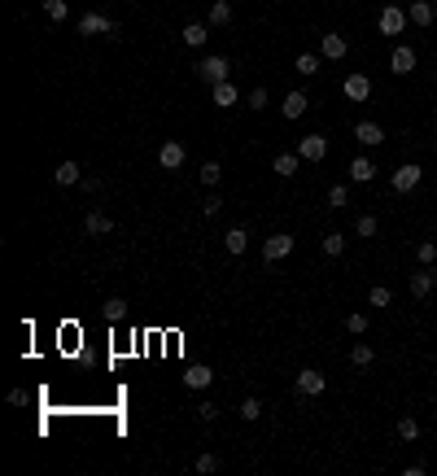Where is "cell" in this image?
I'll list each match as a JSON object with an SVG mask.
<instances>
[{
    "label": "cell",
    "instance_id": "cell-26",
    "mask_svg": "<svg viewBox=\"0 0 437 476\" xmlns=\"http://www.w3.org/2000/svg\"><path fill=\"white\" fill-rule=\"evenodd\" d=\"M372 359H376L372 345H363V341H354V345H350V363H354V367H372Z\"/></svg>",
    "mask_w": 437,
    "mask_h": 476
},
{
    "label": "cell",
    "instance_id": "cell-25",
    "mask_svg": "<svg viewBox=\"0 0 437 476\" xmlns=\"http://www.w3.org/2000/svg\"><path fill=\"white\" fill-rule=\"evenodd\" d=\"M280 110H285V118H302L306 114V92H289Z\"/></svg>",
    "mask_w": 437,
    "mask_h": 476
},
{
    "label": "cell",
    "instance_id": "cell-40",
    "mask_svg": "<svg viewBox=\"0 0 437 476\" xmlns=\"http://www.w3.org/2000/svg\"><path fill=\"white\" fill-rule=\"evenodd\" d=\"M219 210H223V201H219V197H206V201H202V214H206V219H215Z\"/></svg>",
    "mask_w": 437,
    "mask_h": 476
},
{
    "label": "cell",
    "instance_id": "cell-14",
    "mask_svg": "<svg viewBox=\"0 0 437 476\" xmlns=\"http://www.w3.org/2000/svg\"><path fill=\"white\" fill-rule=\"evenodd\" d=\"M433 284H437V271H416V276H411V297H429L433 293Z\"/></svg>",
    "mask_w": 437,
    "mask_h": 476
},
{
    "label": "cell",
    "instance_id": "cell-3",
    "mask_svg": "<svg viewBox=\"0 0 437 476\" xmlns=\"http://www.w3.org/2000/svg\"><path fill=\"white\" fill-rule=\"evenodd\" d=\"M407 9H398V5H385L381 9V18H376V27H381V35H403V27H407Z\"/></svg>",
    "mask_w": 437,
    "mask_h": 476
},
{
    "label": "cell",
    "instance_id": "cell-31",
    "mask_svg": "<svg viewBox=\"0 0 437 476\" xmlns=\"http://www.w3.org/2000/svg\"><path fill=\"white\" fill-rule=\"evenodd\" d=\"M44 14H49L53 22H66V14H70V5H66V0H44Z\"/></svg>",
    "mask_w": 437,
    "mask_h": 476
},
{
    "label": "cell",
    "instance_id": "cell-27",
    "mask_svg": "<svg viewBox=\"0 0 437 476\" xmlns=\"http://www.w3.org/2000/svg\"><path fill=\"white\" fill-rule=\"evenodd\" d=\"M293 70H298V75H320V53H302L298 62H293Z\"/></svg>",
    "mask_w": 437,
    "mask_h": 476
},
{
    "label": "cell",
    "instance_id": "cell-4",
    "mask_svg": "<svg viewBox=\"0 0 437 476\" xmlns=\"http://www.w3.org/2000/svg\"><path fill=\"white\" fill-rule=\"evenodd\" d=\"M324 389H328L324 372H315V367H302V372H298V394L302 398H320Z\"/></svg>",
    "mask_w": 437,
    "mask_h": 476
},
{
    "label": "cell",
    "instance_id": "cell-30",
    "mask_svg": "<svg viewBox=\"0 0 437 476\" xmlns=\"http://www.w3.org/2000/svg\"><path fill=\"white\" fill-rule=\"evenodd\" d=\"M398 437H403V442H416V437H420V420L403 415V420H398Z\"/></svg>",
    "mask_w": 437,
    "mask_h": 476
},
{
    "label": "cell",
    "instance_id": "cell-23",
    "mask_svg": "<svg viewBox=\"0 0 437 476\" xmlns=\"http://www.w3.org/2000/svg\"><path fill=\"white\" fill-rule=\"evenodd\" d=\"M368 302L376 306V311H389V306H394V289H385V284H372V289H368Z\"/></svg>",
    "mask_w": 437,
    "mask_h": 476
},
{
    "label": "cell",
    "instance_id": "cell-36",
    "mask_svg": "<svg viewBox=\"0 0 437 476\" xmlns=\"http://www.w3.org/2000/svg\"><path fill=\"white\" fill-rule=\"evenodd\" d=\"M202 476H210V472H219V455H197V463H193Z\"/></svg>",
    "mask_w": 437,
    "mask_h": 476
},
{
    "label": "cell",
    "instance_id": "cell-9",
    "mask_svg": "<svg viewBox=\"0 0 437 476\" xmlns=\"http://www.w3.org/2000/svg\"><path fill=\"white\" fill-rule=\"evenodd\" d=\"M184 158H188V149L180 145V140H167V145L158 149V162L167 166V171H180V166H184Z\"/></svg>",
    "mask_w": 437,
    "mask_h": 476
},
{
    "label": "cell",
    "instance_id": "cell-7",
    "mask_svg": "<svg viewBox=\"0 0 437 476\" xmlns=\"http://www.w3.org/2000/svg\"><path fill=\"white\" fill-rule=\"evenodd\" d=\"M354 140L368 145V149H376V145H385V127L372 123V118H363V123H354Z\"/></svg>",
    "mask_w": 437,
    "mask_h": 476
},
{
    "label": "cell",
    "instance_id": "cell-18",
    "mask_svg": "<svg viewBox=\"0 0 437 476\" xmlns=\"http://www.w3.org/2000/svg\"><path fill=\"white\" fill-rule=\"evenodd\" d=\"M350 180H354V184H372V180H376V166H372L368 158H354V162H350Z\"/></svg>",
    "mask_w": 437,
    "mask_h": 476
},
{
    "label": "cell",
    "instance_id": "cell-6",
    "mask_svg": "<svg viewBox=\"0 0 437 476\" xmlns=\"http://www.w3.org/2000/svg\"><path fill=\"white\" fill-rule=\"evenodd\" d=\"M298 158L302 162H324L328 158V140L324 136H302L298 140Z\"/></svg>",
    "mask_w": 437,
    "mask_h": 476
},
{
    "label": "cell",
    "instance_id": "cell-37",
    "mask_svg": "<svg viewBox=\"0 0 437 476\" xmlns=\"http://www.w3.org/2000/svg\"><path fill=\"white\" fill-rule=\"evenodd\" d=\"M258 415H263V402H258V398H245V402H241V420H258Z\"/></svg>",
    "mask_w": 437,
    "mask_h": 476
},
{
    "label": "cell",
    "instance_id": "cell-12",
    "mask_svg": "<svg viewBox=\"0 0 437 476\" xmlns=\"http://www.w3.org/2000/svg\"><path fill=\"white\" fill-rule=\"evenodd\" d=\"M79 31H84V35H110L114 22L105 18V14H84V18H79Z\"/></svg>",
    "mask_w": 437,
    "mask_h": 476
},
{
    "label": "cell",
    "instance_id": "cell-24",
    "mask_svg": "<svg viewBox=\"0 0 437 476\" xmlns=\"http://www.w3.org/2000/svg\"><path fill=\"white\" fill-rule=\"evenodd\" d=\"M210 27H232V5L228 0H215V5H210Z\"/></svg>",
    "mask_w": 437,
    "mask_h": 476
},
{
    "label": "cell",
    "instance_id": "cell-16",
    "mask_svg": "<svg viewBox=\"0 0 437 476\" xmlns=\"http://www.w3.org/2000/svg\"><path fill=\"white\" fill-rule=\"evenodd\" d=\"M223 245H228V254H232V258H241L245 249H250V232H245V228H232L228 236H223Z\"/></svg>",
    "mask_w": 437,
    "mask_h": 476
},
{
    "label": "cell",
    "instance_id": "cell-22",
    "mask_svg": "<svg viewBox=\"0 0 437 476\" xmlns=\"http://www.w3.org/2000/svg\"><path fill=\"white\" fill-rule=\"evenodd\" d=\"M298 153H276V162H271V171H276V175H285V180H289V175H298Z\"/></svg>",
    "mask_w": 437,
    "mask_h": 476
},
{
    "label": "cell",
    "instance_id": "cell-21",
    "mask_svg": "<svg viewBox=\"0 0 437 476\" xmlns=\"http://www.w3.org/2000/svg\"><path fill=\"white\" fill-rule=\"evenodd\" d=\"M180 40L188 44V49H202V44L210 40V35H206V27H202V22H188V27L180 31Z\"/></svg>",
    "mask_w": 437,
    "mask_h": 476
},
{
    "label": "cell",
    "instance_id": "cell-35",
    "mask_svg": "<svg viewBox=\"0 0 437 476\" xmlns=\"http://www.w3.org/2000/svg\"><path fill=\"white\" fill-rule=\"evenodd\" d=\"M354 232L368 241V236H376V214H359V223H354Z\"/></svg>",
    "mask_w": 437,
    "mask_h": 476
},
{
    "label": "cell",
    "instance_id": "cell-39",
    "mask_svg": "<svg viewBox=\"0 0 437 476\" xmlns=\"http://www.w3.org/2000/svg\"><path fill=\"white\" fill-rule=\"evenodd\" d=\"M245 105H250V110H267V88H254L250 97H245Z\"/></svg>",
    "mask_w": 437,
    "mask_h": 476
},
{
    "label": "cell",
    "instance_id": "cell-45",
    "mask_svg": "<svg viewBox=\"0 0 437 476\" xmlns=\"http://www.w3.org/2000/svg\"><path fill=\"white\" fill-rule=\"evenodd\" d=\"M433 149H437V140H433Z\"/></svg>",
    "mask_w": 437,
    "mask_h": 476
},
{
    "label": "cell",
    "instance_id": "cell-10",
    "mask_svg": "<svg viewBox=\"0 0 437 476\" xmlns=\"http://www.w3.org/2000/svg\"><path fill=\"white\" fill-rule=\"evenodd\" d=\"M389 70H394V75H411V70H416V49L398 44V49L389 53Z\"/></svg>",
    "mask_w": 437,
    "mask_h": 476
},
{
    "label": "cell",
    "instance_id": "cell-19",
    "mask_svg": "<svg viewBox=\"0 0 437 476\" xmlns=\"http://www.w3.org/2000/svg\"><path fill=\"white\" fill-rule=\"evenodd\" d=\"M84 228L92 236H105V232H114V219H110V214H101V210H92L88 219H84Z\"/></svg>",
    "mask_w": 437,
    "mask_h": 476
},
{
    "label": "cell",
    "instance_id": "cell-28",
    "mask_svg": "<svg viewBox=\"0 0 437 476\" xmlns=\"http://www.w3.org/2000/svg\"><path fill=\"white\" fill-rule=\"evenodd\" d=\"M328 206H333V210H346V206H350V188H346V184H333V188H328Z\"/></svg>",
    "mask_w": 437,
    "mask_h": 476
},
{
    "label": "cell",
    "instance_id": "cell-43",
    "mask_svg": "<svg viewBox=\"0 0 437 476\" xmlns=\"http://www.w3.org/2000/svg\"><path fill=\"white\" fill-rule=\"evenodd\" d=\"M9 402H14V407H27V389H9Z\"/></svg>",
    "mask_w": 437,
    "mask_h": 476
},
{
    "label": "cell",
    "instance_id": "cell-46",
    "mask_svg": "<svg viewBox=\"0 0 437 476\" xmlns=\"http://www.w3.org/2000/svg\"><path fill=\"white\" fill-rule=\"evenodd\" d=\"M433 267H437V263H433Z\"/></svg>",
    "mask_w": 437,
    "mask_h": 476
},
{
    "label": "cell",
    "instance_id": "cell-42",
    "mask_svg": "<svg viewBox=\"0 0 437 476\" xmlns=\"http://www.w3.org/2000/svg\"><path fill=\"white\" fill-rule=\"evenodd\" d=\"M215 415H219V411L210 407V402H202V407H197V420H202V424H210V420H215Z\"/></svg>",
    "mask_w": 437,
    "mask_h": 476
},
{
    "label": "cell",
    "instance_id": "cell-38",
    "mask_svg": "<svg viewBox=\"0 0 437 476\" xmlns=\"http://www.w3.org/2000/svg\"><path fill=\"white\" fill-rule=\"evenodd\" d=\"M346 332L363 337V332H368V315H346Z\"/></svg>",
    "mask_w": 437,
    "mask_h": 476
},
{
    "label": "cell",
    "instance_id": "cell-5",
    "mask_svg": "<svg viewBox=\"0 0 437 476\" xmlns=\"http://www.w3.org/2000/svg\"><path fill=\"white\" fill-rule=\"evenodd\" d=\"M289 254H293V236L289 232H276V236L263 241V258L267 263H280V258H289Z\"/></svg>",
    "mask_w": 437,
    "mask_h": 476
},
{
    "label": "cell",
    "instance_id": "cell-20",
    "mask_svg": "<svg viewBox=\"0 0 437 476\" xmlns=\"http://www.w3.org/2000/svg\"><path fill=\"white\" fill-rule=\"evenodd\" d=\"M210 101L223 105V110H228V105H236V83H232V79H228V83H215V88H210Z\"/></svg>",
    "mask_w": 437,
    "mask_h": 476
},
{
    "label": "cell",
    "instance_id": "cell-1",
    "mask_svg": "<svg viewBox=\"0 0 437 476\" xmlns=\"http://www.w3.org/2000/svg\"><path fill=\"white\" fill-rule=\"evenodd\" d=\"M193 70H197V79H202V83H210V88H215V83H228V75H232L228 57H202Z\"/></svg>",
    "mask_w": 437,
    "mask_h": 476
},
{
    "label": "cell",
    "instance_id": "cell-8",
    "mask_svg": "<svg viewBox=\"0 0 437 476\" xmlns=\"http://www.w3.org/2000/svg\"><path fill=\"white\" fill-rule=\"evenodd\" d=\"M341 92H346V101H368L372 97V79L368 75H346Z\"/></svg>",
    "mask_w": 437,
    "mask_h": 476
},
{
    "label": "cell",
    "instance_id": "cell-41",
    "mask_svg": "<svg viewBox=\"0 0 437 476\" xmlns=\"http://www.w3.org/2000/svg\"><path fill=\"white\" fill-rule=\"evenodd\" d=\"M79 188H84V193H92V197H97V193H101V180H97V175H88V180H79Z\"/></svg>",
    "mask_w": 437,
    "mask_h": 476
},
{
    "label": "cell",
    "instance_id": "cell-17",
    "mask_svg": "<svg viewBox=\"0 0 437 476\" xmlns=\"http://www.w3.org/2000/svg\"><path fill=\"white\" fill-rule=\"evenodd\" d=\"M53 180L62 184V188H75L79 180H84V171H79V162H62V166H57V175H53Z\"/></svg>",
    "mask_w": 437,
    "mask_h": 476
},
{
    "label": "cell",
    "instance_id": "cell-2",
    "mask_svg": "<svg viewBox=\"0 0 437 476\" xmlns=\"http://www.w3.org/2000/svg\"><path fill=\"white\" fill-rule=\"evenodd\" d=\"M420 180H424V171H420V166H416V162H403L394 175H389V188H394V193H416Z\"/></svg>",
    "mask_w": 437,
    "mask_h": 476
},
{
    "label": "cell",
    "instance_id": "cell-32",
    "mask_svg": "<svg viewBox=\"0 0 437 476\" xmlns=\"http://www.w3.org/2000/svg\"><path fill=\"white\" fill-rule=\"evenodd\" d=\"M123 315H127V302H123V297H110V302H105V319H110V324H118Z\"/></svg>",
    "mask_w": 437,
    "mask_h": 476
},
{
    "label": "cell",
    "instance_id": "cell-11",
    "mask_svg": "<svg viewBox=\"0 0 437 476\" xmlns=\"http://www.w3.org/2000/svg\"><path fill=\"white\" fill-rule=\"evenodd\" d=\"M346 53H350L346 35H324V40H320V57H328V62H341Z\"/></svg>",
    "mask_w": 437,
    "mask_h": 476
},
{
    "label": "cell",
    "instance_id": "cell-13",
    "mask_svg": "<svg viewBox=\"0 0 437 476\" xmlns=\"http://www.w3.org/2000/svg\"><path fill=\"white\" fill-rule=\"evenodd\" d=\"M210 380H215V372H210L206 363H193V367L184 372V385H188V389H210Z\"/></svg>",
    "mask_w": 437,
    "mask_h": 476
},
{
    "label": "cell",
    "instance_id": "cell-34",
    "mask_svg": "<svg viewBox=\"0 0 437 476\" xmlns=\"http://www.w3.org/2000/svg\"><path fill=\"white\" fill-rule=\"evenodd\" d=\"M416 258H420L424 267H433V263H437V245H433V241H420V245H416Z\"/></svg>",
    "mask_w": 437,
    "mask_h": 476
},
{
    "label": "cell",
    "instance_id": "cell-29",
    "mask_svg": "<svg viewBox=\"0 0 437 476\" xmlns=\"http://www.w3.org/2000/svg\"><path fill=\"white\" fill-rule=\"evenodd\" d=\"M324 254H328V258H341V254H346V236H341V232H328V236H324Z\"/></svg>",
    "mask_w": 437,
    "mask_h": 476
},
{
    "label": "cell",
    "instance_id": "cell-33",
    "mask_svg": "<svg viewBox=\"0 0 437 476\" xmlns=\"http://www.w3.org/2000/svg\"><path fill=\"white\" fill-rule=\"evenodd\" d=\"M219 180H223V166H219V162H206V166H202V184H206V188H215Z\"/></svg>",
    "mask_w": 437,
    "mask_h": 476
},
{
    "label": "cell",
    "instance_id": "cell-44",
    "mask_svg": "<svg viewBox=\"0 0 437 476\" xmlns=\"http://www.w3.org/2000/svg\"><path fill=\"white\" fill-rule=\"evenodd\" d=\"M127 5H136V0H127Z\"/></svg>",
    "mask_w": 437,
    "mask_h": 476
},
{
    "label": "cell",
    "instance_id": "cell-15",
    "mask_svg": "<svg viewBox=\"0 0 437 476\" xmlns=\"http://www.w3.org/2000/svg\"><path fill=\"white\" fill-rule=\"evenodd\" d=\"M407 18L411 22H416V27H433V5H429V0H411V9H407Z\"/></svg>",
    "mask_w": 437,
    "mask_h": 476
}]
</instances>
